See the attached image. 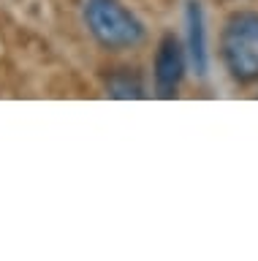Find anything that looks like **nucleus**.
Instances as JSON below:
<instances>
[{
    "mask_svg": "<svg viewBox=\"0 0 258 261\" xmlns=\"http://www.w3.org/2000/svg\"><path fill=\"white\" fill-rule=\"evenodd\" d=\"M185 52H188V65L198 76L209 73V44H207V16L201 0H188L185 3Z\"/></svg>",
    "mask_w": 258,
    "mask_h": 261,
    "instance_id": "nucleus-4",
    "label": "nucleus"
},
{
    "mask_svg": "<svg viewBox=\"0 0 258 261\" xmlns=\"http://www.w3.org/2000/svg\"><path fill=\"white\" fill-rule=\"evenodd\" d=\"M82 22L95 44L109 52L136 49L147 38L144 22L123 0H82Z\"/></svg>",
    "mask_w": 258,
    "mask_h": 261,
    "instance_id": "nucleus-1",
    "label": "nucleus"
},
{
    "mask_svg": "<svg viewBox=\"0 0 258 261\" xmlns=\"http://www.w3.org/2000/svg\"><path fill=\"white\" fill-rule=\"evenodd\" d=\"M188 52L177 33H163L155 46V57H152V93L163 101L180 95L182 82L188 76Z\"/></svg>",
    "mask_w": 258,
    "mask_h": 261,
    "instance_id": "nucleus-3",
    "label": "nucleus"
},
{
    "mask_svg": "<svg viewBox=\"0 0 258 261\" xmlns=\"http://www.w3.org/2000/svg\"><path fill=\"white\" fill-rule=\"evenodd\" d=\"M109 98H120V101H136V98H147V85H144L141 73L136 68H114L103 79Z\"/></svg>",
    "mask_w": 258,
    "mask_h": 261,
    "instance_id": "nucleus-5",
    "label": "nucleus"
},
{
    "mask_svg": "<svg viewBox=\"0 0 258 261\" xmlns=\"http://www.w3.org/2000/svg\"><path fill=\"white\" fill-rule=\"evenodd\" d=\"M220 63L237 85L258 82V11L239 8L220 30Z\"/></svg>",
    "mask_w": 258,
    "mask_h": 261,
    "instance_id": "nucleus-2",
    "label": "nucleus"
}]
</instances>
